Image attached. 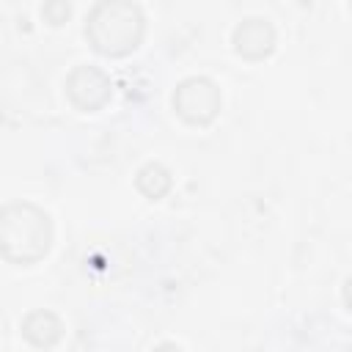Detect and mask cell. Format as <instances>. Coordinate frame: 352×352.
Masks as SVG:
<instances>
[{"instance_id":"cell-2","label":"cell","mask_w":352,"mask_h":352,"mask_svg":"<svg viewBox=\"0 0 352 352\" xmlns=\"http://www.w3.org/2000/svg\"><path fill=\"white\" fill-rule=\"evenodd\" d=\"M253 30H256V19H248V22L236 30V47H239V52L248 47V41L258 44V52H267V50L272 47V30H270V25L261 22L258 33H253Z\"/></svg>"},{"instance_id":"cell-1","label":"cell","mask_w":352,"mask_h":352,"mask_svg":"<svg viewBox=\"0 0 352 352\" xmlns=\"http://www.w3.org/2000/svg\"><path fill=\"white\" fill-rule=\"evenodd\" d=\"M140 11L135 6H124V3H104L96 6L88 33L96 41V47L102 52H124L129 47H135L138 33H140Z\"/></svg>"}]
</instances>
